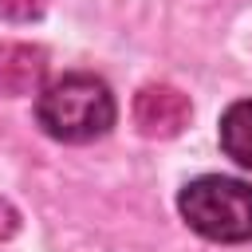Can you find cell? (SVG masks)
I'll use <instances>...</instances> for the list:
<instances>
[{
	"label": "cell",
	"mask_w": 252,
	"mask_h": 252,
	"mask_svg": "<svg viewBox=\"0 0 252 252\" xmlns=\"http://www.w3.org/2000/svg\"><path fill=\"white\" fill-rule=\"evenodd\" d=\"M114 114L118 110H114L110 87L87 71L51 79L47 87H39V98H35V118L43 134L55 142H71V146L102 138L114 126Z\"/></svg>",
	"instance_id": "6da1fadb"
},
{
	"label": "cell",
	"mask_w": 252,
	"mask_h": 252,
	"mask_svg": "<svg viewBox=\"0 0 252 252\" xmlns=\"http://www.w3.org/2000/svg\"><path fill=\"white\" fill-rule=\"evenodd\" d=\"M177 209H181L185 224L213 244L252 240V185H244L236 177H224V173L193 177L181 189Z\"/></svg>",
	"instance_id": "7a4b0ae2"
},
{
	"label": "cell",
	"mask_w": 252,
	"mask_h": 252,
	"mask_svg": "<svg viewBox=\"0 0 252 252\" xmlns=\"http://www.w3.org/2000/svg\"><path fill=\"white\" fill-rule=\"evenodd\" d=\"M189 94H181L173 83H146L134 94V122L146 138H173L189 126Z\"/></svg>",
	"instance_id": "3957f363"
},
{
	"label": "cell",
	"mask_w": 252,
	"mask_h": 252,
	"mask_svg": "<svg viewBox=\"0 0 252 252\" xmlns=\"http://www.w3.org/2000/svg\"><path fill=\"white\" fill-rule=\"evenodd\" d=\"M47 75V51L20 39H0V94H35Z\"/></svg>",
	"instance_id": "277c9868"
},
{
	"label": "cell",
	"mask_w": 252,
	"mask_h": 252,
	"mask_svg": "<svg viewBox=\"0 0 252 252\" xmlns=\"http://www.w3.org/2000/svg\"><path fill=\"white\" fill-rule=\"evenodd\" d=\"M220 150L236 165L252 169V98H240L220 114Z\"/></svg>",
	"instance_id": "5b68a950"
},
{
	"label": "cell",
	"mask_w": 252,
	"mask_h": 252,
	"mask_svg": "<svg viewBox=\"0 0 252 252\" xmlns=\"http://www.w3.org/2000/svg\"><path fill=\"white\" fill-rule=\"evenodd\" d=\"M47 0H0V16L4 20H35L43 16Z\"/></svg>",
	"instance_id": "8992f818"
},
{
	"label": "cell",
	"mask_w": 252,
	"mask_h": 252,
	"mask_svg": "<svg viewBox=\"0 0 252 252\" xmlns=\"http://www.w3.org/2000/svg\"><path fill=\"white\" fill-rule=\"evenodd\" d=\"M16 228H20V213L0 197V240H8V236H16Z\"/></svg>",
	"instance_id": "52a82bcc"
}]
</instances>
